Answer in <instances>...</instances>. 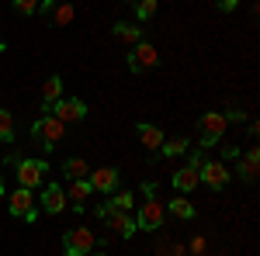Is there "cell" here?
<instances>
[{
	"instance_id": "obj_1",
	"label": "cell",
	"mask_w": 260,
	"mask_h": 256,
	"mask_svg": "<svg viewBox=\"0 0 260 256\" xmlns=\"http://www.w3.org/2000/svg\"><path fill=\"white\" fill-rule=\"evenodd\" d=\"M94 232L80 225V229H70L66 236H62V256H90L94 253Z\"/></svg>"
},
{
	"instance_id": "obj_2",
	"label": "cell",
	"mask_w": 260,
	"mask_h": 256,
	"mask_svg": "<svg viewBox=\"0 0 260 256\" xmlns=\"http://www.w3.org/2000/svg\"><path fill=\"white\" fill-rule=\"evenodd\" d=\"M201 142H198V149H212V145H219L222 135H225V115H219V111H208V115H201Z\"/></svg>"
},
{
	"instance_id": "obj_3",
	"label": "cell",
	"mask_w": 260,
	"mask_h": 256,
	"mask_svg": "<svg viewBox=\"0 0 260 256\" xmlns=\"http://www.w3.org/2000/svg\"><path fill=\"white\" fill-rule=\"evenodd\" d=\"M45 173H49V163L39 156H28L18 163V184L21 187H28V191H35V187H42L45 184Z\"/></svg>"
},
{
	"instance_id": "obj_4",
	"label": "cell",
	"mask_w": 260,
	"mask_h": 256,
	"mask_svg": "<svg viewBox=\"0 0 260 256\" xmlns=\"http://www.w3.org/2000/svg\"><path fill=\"white\" fill-rule=\"evenodd\" d=\"M156 62H160V52H156L153 42L142 39L128 49V69H132V73H146V69H153Z\"/></svg>"
},
{
	"instance_id": "obj_5",
	"label": "cell",
	"mask_w": 260,
	"mask_h": 256,
	"mask_svg": "<svg viewBox=\"0 0 260 256\" xmlns=\"http://www.w3.org/2000/svg\"><path fill=\"white\" fill-rule=\"evenodd\" d=\"M94 215L104 218V225H108L115 236H121V239H132V236H136V218H128V211H111L108 204H101Z\"/></svg>"
},
{
	"instance_id": "obj_6",
	"label": "cell",
	"mask_w": 260,
	"mask_h": 256,
	"mask_svg": "<svg viewBox=\"0 0 260 256\" xmlns=\"http://www.w3.org/2000/svg\"><path fill=\"white\" fill-rule=\"evenodd\" d=\"M52 118H59L62 125H70V121H83L87 118V104H83L80 97H59L56 104H49L45 107Z\"/></svg>"
},
{
	"instance_id": "obj_7",
	"label": "cell",
	"mask_w": 260,
	"mask_h": 256,
	"mask_svg": "<svg viewBox=\"0 0 260 256\" xmlns=\"http://www.w3.org/2000/svg\"><path fill=\"white\" fill-rule=\"evenodd\" d=\"M7 204H11V215L14 218H24V222H35L39 218V211H35V191H28V187H18Z\"/></svg>"
},
{
	"instance_id": "obj_8",
	"label": "cell",
	"mask_w": 260,
	"mask_h": 256,
	"mask_svg": "<svg viewBox=\"0 0 260 256\" xmlns=\"http://www.w3.org/2000/svg\"><path fill=\"white\" fill-rule=\"evenodd\" d=\"M198 180L208 184L212 191H222V187L229 184V170H225V163H219V159H205L198 166Z\"/></svg>"
},
{
	"instance_id": "obj_9",
	"label": "cell",
	"mask_w": 260,
	"mask_h": 256,
	"mask_svg": "<svg viewBox=\"0 0 260 256\" xmlns=\"http://www.w3.org/2000/svg\"><path fill=\"white\" fill-rule=\"evenodd\" d=\"M62 135H66V125H62L59 118L45 115V118L35 121V138H42V142H45V149H52V145H56Z\"/></svg>"
},
{
	"instance_id": "obj_10",
	"label": "cell",
	"mask_w": 260,
	"mask_h": 256,
	"mask_svg": "<svg viewBox=\"0 0 260 256\" xmlns=\"http://www.w3.org/2000/svg\"><path fill=\"white\" fill-rule=\"evenodd\" d=\"M163 225V204L156 197H146V204L139 208V218H136V229H146V232H156Z\"/></svg>"
},
{
	"instance_id": "obj_11",
	"label": "cell",
	"mask_w": 260,
	"mask_h": 256,
	"mask_svg": "<svg viewBox=\"0 0 260 256\" xmlns=\"http://www.w3.org/2000/svg\"><path fill=\"white\" fill-rule=\"evenodd\" d=\"M66 204H70L66 187H59V184H45V191H42V211H45V215H62Z\"/></svg>"
},
{
	"instance_id": "obj_12",
	"label": "cell",
	"mask_w": 260,
	"mask_h": 256,
	"mask_svg": "<svg viewBox=\"0 0 260 256\" xmlns=\"http://www.w3.org/2000/svg\"><path fill=\"white\" fill-rule=\"evenodd\" d=\"M87 180H90V187L101 191V194H115L118 191V170L115 166H98V170L87 173Z\"/></svg>"
},
{
	"instance_id": "obj_13",
	"label": "cell",
	"mask_w": 260,
	"mask_h": 256,
	"mask_svg": "<svg viewBox=\"0 0 260 256\" xmlns=\"http://www.w3.org/2000/svg\"><path fill=\"white\" fill-rule=\"evenodd\" d=\"M136 135H139V142L146 145V149H153V153H160V145H163V128H156L153 121H139L136 125Z\"/></svg>"
},
{
	"instance_id": "obj_14",
	"label": "cell",
	"mask_w": 260,
	"mask_h": 256,
	"mask_svg": "<svg viewBox=\"0 0 260 256\" xmlns=\"http://www.w3.org/2000/svg\"><path fill=\"white\" fill-rule=\"evenodd\" d=\"M236 163H240V180H243V184H253L257 173H260V153H257V149H250V153H243Z\"/></svg>"
},
{
	"instance_id": "obj_15",
	"label": "cell",
	"mask_w": 260,
	"mask_h": 256,
	"mask_svg": "<svg viewBox=\"0 0 260 256\" xmlns=\"http://www.w3.org/2000/svg\"><path fill=\"white\" fill-rule=\"evenodd\" d=\"M174 187H177V191H184V194H191L194 187H201L198 166H191V163H187V166H180L177 173H174Z\"/></svg>"
},
{
	"instance_id": "obj_16",
	"label": "cell",
	"mask_w": 260,
	"mask_h": 256,
	"mask_svg": "<svg viewBox=\"0 0 260 256\" xmlns=\"http://www.w3.org/2000/svg\"><path fill=\"white\" fill-rule=\"evenodd\" d=\"M87 173H90V163L83 156H70L62 163V177L66 180H87Z\"/></svg>"
},
{
	"instance_id": "obj_17",
	"label": "cell",
	"mask_w": 260,
	"mask_h": 256,
	"mask_svg": "<svg viewBox=\"0 0 260 256\" xmlns=\"http://www.w3.org/2000/svg\"><path fill=\"white\" fill-rule=\"evenodd\" d=\"M62 97V77H49L42 83V107H49V104H56Z\"/></svg>"
},
{
	"instance_id": "obj_18",
	"label": "cell",
	"mask_w": 260,
	"mask_h": 256,
	"mask_svg": "<svg viewBox=\"0 0 260 256\" xmlns=\"http://www.w3.org/2000/svg\"><path fill=\"white\" fill-rule=\"evenodd\" d=\"M167 211L174 218H180V222H191V218H194V204H191L187 197H174V201L167 204Z\"/></svg>"
},
{
	"instance_id": "obj_19",
	"label": "cell",
	"mask_w": 260,
	"mask_h": 256,
	"mask_svg": "<svg viewBox=\"0 0 260 256\" xmlns=\"http://www.w3.org/2000/svg\"><path fill=\"white\" fill-rule=\"evenodd\" d=\"M111 35L121 39L125 45H136V42H142V28H139V24H115V28H111Z\"/></svg>"
},
{
	"instance_id": "obj_20",
	"label": "cell",
	"mask_w": 260,
	"mask_h": 256,
	"mask_svg": "<svg viewBox=\"0 0 260 256\" xmlns=\"http://www.w3.org/2000/svg\"><path fill=\"white\" fill-rule=\"evenodd\" d=\"M108 208H111V211H132V208H136V194H132V191H115L111 201H108Z\"/></svg>"
},
{
	"instance_id": "obj_21",
	"label": "cell",
	"mask_w": 260,
	"mask_h": 256,
	"mask_svg": "<svg viewBox=\"0 0 260 256\" xmlns=\"http://www.w3.org/2000/svg\"><path fill=\"white\" fill-rule=\"evenodd\" d=\"M94 194V187H90V180H73V187L66 191V197L73 201V204H83L87 197Z\"/></svg>"
},
{
	"instance_id": "obj_22",
	"label": "cell",
	"mask_w": 260,
	"mask_h": 256,
	"mask_svg": "<svg viewBox=\"0 0 260 256\" xmlns=\"http://www.w3.org/2000/svg\"><path fill=\"white\" fill-rule=\"evenodd\" d=\"M11 138H14V115L0 107V142H11Z\"/></svg>"
},
{
	"instance_id": "obj_23",
	"label": "cell",
	"mask_w": 260,
	"mask_h": 256,
	"mask_svg": "<svg viewBox=\"0 0 260 256\" xmlns=\"http://www.w3.org/2000/svg\"><path fill=\"white\" fill-rule=\"evenodd\" d=\"M160 153L163 156H180V153H187V138H163Z\"/></svg>"
},
{
	"instance_id": "obj_24",
	"label": "cell",
	"mask_w": 260,
	"mask_h": 256,
	"mask_svg": "<svg viewBox=\"0 0 260 256\" xmlns=\"http://www.w3.org/2000/svg\"><path fill=\"white\" fill-rule=\"evenodd\" d=\"M52 21L56 24H70L73 21V4H56L52 7Z\"/></svg>"
},
{
	"instance_id": "obj_25",
	"label": "cell",
	"mask_w": 260,
	"mask_h": 256,
	"mask_svg": "<svg viewBox=\"0 0 260 256\" xmlns=\"http://www.w3.org/2000/svg\"><path fill=\"white\" fill-rule=\"evenodd\" d=\"M156 14V0H136V18L139 21H149Z\"/></svg>"
},
{
	"instance_id": "obj_26",
	"label": "cell",
	"mask_w": 260,
	"mask_h": 256,
	"mask_svg": "<svg viewBox=\"0 0 260 256\" xmlns=\"http://www.w3.org/2000/svg\"><path fill=\"white\" fill-rule=\"evenodd\" d=\"M18 14H39V0H14Z\"/></svg>"
},
{
	"instance_id": "obj_27",
	"label": "cell",
	"mask_w": 260,
	"mask_h": 256,
	"mask_svg": "<svg viewBox=\"0 0 260 256\" xmlns=\"http://www.w3.org/2000/svg\"><path fill=\"white\" fill-rule=\"evenodd\" d=\"M225 121H246V115H243L240 107H229V111H225Z\"/></svg>"
},
{
	"instance_id": "obj_28",
	"label": "cell",
	"mask_w": 260,
	"mask_h": 256,
	"mask_svg": "<svg viewBox=\"0 0 260 256\" xmlns=\"http://www.w3.org/2000/svg\"><path fill=\"white\" fill-rule=\"evenodd\" d=\"M191 253H205V236H194V239H191Z\"/></svg>"
},
{
	"instance_id": "obj_29",
	"label": "cell",
	"mask_w": 260,
	"mask_h": 256,
	"mask_svg": "<svg viewBox=\"0 0 260 256\" xmlns=\"http://www.w3.org/2000/svg\"><path fill=\"white\" fill-rule=\"evenodd\" d=\"M236 7H240V0H219V11H225V14L236 11Z\"/></svg>"
},
{
	"instance_id": "obj_30",
	"label": "cell",
	"mask_w": 260,
	"mask_h": 256,
	"mask_svg": "<svg viewBox=\"0 0 260 256\" xmlns=\"http://www.w3.org/2000/svg\"><path fill=\"white\" fill-rule=\"evenodd\" d=\"M240 156H243V153L236 149V145H225V159H240Z\"/></svg>"
},
{
	"instance_id": "obj_31",
	"label": "cell",
	"mask_w": 260,
	"mask_h": 256,
	"mask_svg": "<svg viewBox=\"0 0 260 256\" xmlns=\"http://www.w3.org/2000/svg\"><path fill=\"white\" fill-rule=\"evenodd\" d=\"M4 49H7V45H4V35H0V52H4Z\"/></svg>"
},
{
	"instance_id": "obj_32",
	"label": "cell",
	"mask_w": 260,
	"mask_h": 256,
	"mask_svg": "<svg viewBox=\"0 0 260 256\" xmlns=\"http://www.w3.org/2000/svg\"><path fill=\"white\" fill-rule=\"evenodd\" d=\"M0 194H4V177H0Z\"/></svg>"
},
{
	"instance_id": "obj_33",
	"label": "cell",
	"mask_w": 260,
	"mask_h": 256,
	"mask_svg": "<svg viewBox=\"0 0 260 256\" xmlns=\"http://www.w3.org/2000/svg\"><path fill=\"white\" fill-rule=\"evenodd\" d=\"M90 256H108V253H90Z\"/></svg>"
}]
</instances>
